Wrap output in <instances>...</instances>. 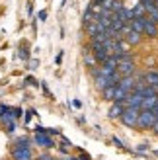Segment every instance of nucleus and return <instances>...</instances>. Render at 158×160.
Returning a JSON list of instances; mask_svg holds the SVG:
<instances>
[{"mask_svg":"<svg viewBox=\"0 0 158 160\" xmlns=\"http://www.w3.org/2000/svg\"><path fill=\"white\" fill-rule=\"evenodd\" d=\"M12 158L14 160H33V154H31V148H29V142L26 139L16 141V145L12 148Z\"/></svg>","mask_w":158,"mask_h":160,"instance_id":"f257e3e1","label":"nucleus"},{"mask_svg":"<svg viewBox=\"0 0 158 160\" xmlns=\"http://www.w3.org/2000/svg\"><path fill=\"white\" fill-rule=\"evenodd\" d=\"M156 125V115H154V109H141V115H139V129H152Z\"/></svg>","mask_w":158,"mask_h":160,"instance_id":"f03ea898","label":"nucleus"},{"mask_svg":"<svg viewBox=\"0 0 158 160\" xmlns=\"http://www.w3.org/2000/svg\"><path fill=\"white\" fill-rule=\"evenodd\" d=\"M90 49H92V55H94V59H96L98 62H104L111 57L109 55V51H107V47L104 45V43H98V41H90Z\"/></svg>","mask_w":158,"mask_h":160,"instance_id":"7ed1b4c3","label":"nucleus"},{"mask_svg":"<svg viewBox=\"0 0 158 160\" xmlns=\"http://www.w3.org/2000/svg\"><path fill=\"white\" fill-rule=\"evenodd\" d=\"M139 115H141L139 108H125L123 115H121V121L127 127H139Z\"/></svg>","mask_w":158,"mask_h":160,"instance_id":"20e7f679","label":"nucleus"},{"mask_svg":"<svg viewBox=\"0 0 158 160\" xmlns=\"http://www.w3.org/2000/svg\"><path fill=\"white\" fill-rule=\"evenodd\" d=\"M143 100H145V96H143V92L141 90H133V92H129V96L125 98V102H123V106L125 108H143Z\"/></svg>","mask_w":158,"mask_h":160,"instance_id":"39448f33","label":"nucleus"},{"mask_svg":"<svg viewBox=\"0 0 158 160\" xmlns=\"http://www.w3.org/2000/svg\"><path fill=\"white\" fill-rule=\"evenodd\" d=\"M117 72L121 76H135V61L127 59V61H119V67H117Z\"/></svg>","mask_w":158,"mask_h":160,"instance_id":"423d86ee","label":"nucleus"},{"mask_svg":"<svg viewBox=\"0 0 158 160\" xmlns=\"http://www.w3.org/2000/svg\"><path fill=\"white\" fill-rule=\"evenodd\" d=\"M143 35H146V37H151V39H156L158 37V26L148 18H145V31H143Z\"/></svg>","mask_w":158,"mask_h":160,"instance_id":"0eeeda50","label":"nucleus"},{"mask_svg":"<svg viewBox=\"0 0 158 160\" xmlns=\"http://www.w3.org/2000/svg\"><path fill=\"white\" fill-rule=\"evenodd\" d=\"M35 142H37L39 147H45V148H51V147H55L53 139H51L47 133H35Z\"/></svg>","mask_w":158,"mask_h":160,"instance_id":"6e6552de","label":"nucleus"},{"mask_svg":"<svg viewBox=\"0 0 158 160\" xmlns=\"http://www.w3.org/2000/svg\"><path fill=\"white\" fill-rule=\"evenodd\" d=\"M119 88H123L125 92H133L137 88V78L135 76H123L119 82Z\"/></svg>","mask_w":158,"mask_h":160,"instance_id":"1a4fd4ad","label":"nucleus"},{"mask_svg":"<svg viewBox=\"0 0 158 160\" xmlns=\"http://www.w3.org/2000/svg\"><path fill=\"white\" fill-rule=\"evenodd\" d=\"M143 76H145L146 86H152L154 90L158 92V70H146V72H145Z\"/></svg>","mask_w":158,"mask_h":160,"instance_id":"9d476101","label":"nucleus"},{"mask_svg":"<svg viewBox=\"0 0 158 160\" xmlns=\"http://www.w3.org/2000/svg\"><path fill=\"white\" fill-rule=\"evenodd\" d=\"M123 111H125V106H123V103H115V102H113V106L109 108V117H111V119L119 117V119H121Z\"/></svg>","mask_w":158,"mask_h":160,"instance_id":"9b49d317","label":"nucleus"},{"mask_svg":"<svg viewBox=\"0 0 158 160\" xmlns=\"http://www.w3.org/2000/svg\"><path fill=\"white\" fill-rule=\"evenodd\" d=\"M94 82H96V88H98L100 92H104L106 88L111 86V82H109V78H107V76H98V78H94Z\"/></svg>","mask_w":158,"mask_h":160,"instance_id":"f8f14e48","label":"nucleus"},{"mask_svg":"<svg viewBox=\"0 0 158 160\" xmlns=\"http://www.w3.org/2000/svg\"><path fill=\"white\" fill-rule=\"evenodd\" d=\"M145 18H146V16H145ZM145 18H135L131 22V28L135 31H139V33H143V31H145Z\"/></svg>","mask_w":158,"mask_h":160,"instance_id":"ddd939ff","label":"nucleus"},{"mask_svg":"<svg viewBox=\"0 0 158 160\" xmlns=\"http://www.w3.org/2000/svg\"><path fill=\"white\" fill-rule=\"evenodd\" d=\"M115 90H117V86L106 88V90L101 92V94H104V100H106V102H113V100H115Z\"/></svg>","mask_w":158,"mask_h":160,"instance_id":"4468645a","label":"nucleus"},{"mask_svg":"<svg viewBox=\"0 0 158 160\" xmlns=\"http://www.w3.org/2000/svg\"><path fill=\"white\" fill-rule=\"evenodd\" d=\"M127 96H129V92H125L123 88H119V86H117V90H115V100H113V102H115V103H123Z\"/></svg>","mask_w":158,"mask_h":160,"instance_id":"2eb2a0df","label":"nucleus"},{"mask_svg":"<svg viewBox=\"0 0 158 160\" xmlns=\"http://www.w3.org/2000/svg\"><path fill=\"white\" fill-rule=\"evenodd\" d=\"M133 16H135V18H145V16H146L145 4H137L135 8H133Z\"/></svg>","mask_w":158,"mask_h":160,"instance_id":"dca6fc26","label":"nucleus"},{"mask_svg":"<svg viewBox=\"0 0 158 160\" xmlns=\"http://www.w3.org/2000/svg\"><path fill=\"white\" fill-rule=\"evenodd\" d=\"M113 142H115V145H117V147H123V142H121L119 139H117V137H113Z\"/></svg>","mask_w":158,"mask_h":160,"instance_id":"f3484780","label":"nucleus"},{"mask_svg":"<svg viewBox=\"0 0 158 160\" xmlns=\"http://www.w3.org/2000/svg\"><path fill=\"white\" fill-rule=\"evenodd\" d=\"M39 160H55V158H53V156H47V154H45V156H39Z\"/></svg>","mask_w":158,"mask_h":160,"instance_id":"a211bd4d","label":"nucleus"},{"mask_svg":"<svg viewBox=\"0 0 158 160\" xmlns=\"http://www.w3.org/2000/svg\"><path fill=\"white\" fill-rule=\"evenodd\" d=\"M141 4H148V2H154V0H139Z\"/></svg>","mask_w":158,"mask_h":160,"instance_id":"6ab92c4d","label":"nucleus"},{"mask_svg":"<svg viewBox=\"0 0 158 160\" xmlns=\"http://www.w3.org/2000/svg\"><path fill=\"white\" fill-rule=\"evenodd\" d=\"M154 154H156V156H158V150H154Z\"/></svg>","mask_w":158,"mask_h":160,"instance_id":"aec40b11","label":"nucleus"},{"mask_svg":"<svg viewBox=\"0 0 158 160\" xmlns=\"http://www.w3.org/2000/svg\"><path fill=\"white\" fill-rule=\"evenodd\" d=\"M68 160H74V158H68Z\"/></svg>","mask_w":158,"mask_h":160,"instance_id":"412c9836","label":"nucleus"}]
</instances>
